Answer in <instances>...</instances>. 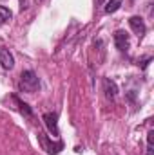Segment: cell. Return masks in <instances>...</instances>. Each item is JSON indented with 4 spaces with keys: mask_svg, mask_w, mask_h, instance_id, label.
Here are the masks:
<instances>
[{
    "mask_svg": "<svg viewBox=\"0 0 154 155\" xmlns=\"http://www.w3.org/2000/svg\"><path fill=\"white\" fill-rule=\"evenodd\" d=\"M20 88L27 94H33L40 88V78L33 71H24L20 74Z\"/></svg>",
    "mask_w": 154,
    "mask_h": 155,
    "instance_id": "6da1fadb",
    "label": "cell"
},
{
    "mask_svg": "<svg viewBox=\"0 0 154 155\" xmlns=\"http://www.w3.org/2000/svg\"><path fill=\"white\" fill-rule=\"evenodd\" d=\"M102 87H103V94H105V97H107V99H114L116 96H118V85H116L113 79L103 78Z\"/></svg>",
    "mask_w": 154,
    "mask_h": 155,
    "instance_id": "277c9868",
    "label": "cell"
},
{
    "mask_svg": "<svg viewBox=\"0 0 154 155\" xmlns=\"http://www.w3.org/2000/svg\"><path fill=\"white\" fill-rule=\"evenodd\" d=\"M44 123H45L47 130L53 134V137H58V116L47 112V114H44Z\"/></svg>",
    "mask_w": 154,
    "mask_h": 155,
    "instance_id": "3957f363",
    "label": "cell"
},
{
    "mask_svg": "<svg viewBox=\"0 0 154 155\" xmlns=\"http://www.w3.org/2000/svg\"><path fill=\"white\" fill-rule=\"evenodd\" d=\"M0 65L7 71H11L15 67V58L7 49H0Z\"/></svg>",
    "mask_w": 154,
    "mask_h": 155,
    "instance_id": "8992f818",
    "label": "cell"
},
{
    "mask_svg": "<svg viewBox=\"0 0 154 155\" xmlns=\"http://www.w3.org/2000/svg\"><path fill=\"white\" fill-rule=\"evenodd\" d=\"M11 16H13V13H11L5 5H0V24H4V22L11 20Z\"/></svg>",
    "mask_w": 154,
    "mask_h": 155,
    "instance_id": "9c48e42d",
    "label": "cell"
},
{
    "mask_svg": "<svg viewBox=\"0 0 154 155\" xmlns=\"http://www.w3.org/2000/svg\"><path fill=\"white\" fill-rule=\"evenodd\" d=\"M152 135H154V132L147 134V155H152Z\"/></svg>",
    "mask_w": 154,
    "mask_h": 155,
    "instance_id": "30bf717a",
    "label": "cell"
},
{
    "mask_svg": "<svg viewBox=\"0 0 154 155\" xmlns=\"http://www.w3.org/2000/svg\"><path fill=\"white\" fill-rule=\"evenodd\" d=\"M96 2H98V4H103V2H105V0H96Z\"/></svg>",
    "mask_w": 154,
    "mask_h": 155,
    "instance_id": "8fae6325",
    "label": "cell"
},
{
    "mask_svg": "<svg viewBox=\"0 0 154 155\" xmlns=\"http://www.w3.org/2000/svg\"><path fill=\"white\" fill-rule=\"evenodd\" d=\"M114 45L118 51H121V52H125L127 49H129V35L125 33V31H116L114 33Z\"/></svg>",
    "mask_w": 154,
    "mask_h": 155,
    "instance_id": "5b68a950",
    "label": "cell"
},
{
    "mask_svg": "<svg viewBox=\"0 0 154 155\" xmlns=\"http://www.w3.org/2000/svg\"><path fill=\"white\" fill-rule=\"evenodd\" d=\"M13 99H15V103L20 107V112H22V114H26L27 117H33V112H31V108H29V105H27V103H22L18 97H13Z\"/></svg>",
    "mask_w": 154,
    "mask_h": 155,
    "instance_id": "ba28073f",
    "label": "cell"
},
{
    "mask_svg": "<svg viewBox=\"0 0 154 155\" xmlns=\"http://www.w3.org/2000/svg\"><path fill=\"white\" fill-rule=\"evenodd\" d=\"M121 4H123V0H109V2L105 4V13H107V15L116 13V11L121 7Z\"/></svg>",
    "mask_w": 154,
    "mask_h": 155,
    "instance_id": "52a82bcc",
    "label": "cell"
},
{
    "mask_svg": "<svg viewBox=\"0 0 154 155\" xmlns=\"http://www.w3.org/2000/svg\"><path fill=\"white\" fill-rule=\"evenodd\" d=\"M129 25H131V29L134 31L136 36H140V38L145 36V33H147V25H145V22H143L142 16H131V18H129Z\"/></svg>",
    "mask_w": 154,
    "mask_h": 155,
    "instance_id": "7a4b0ae2",
    "label": "cell"
}]
</instances>
